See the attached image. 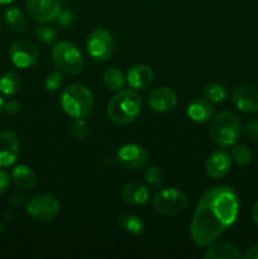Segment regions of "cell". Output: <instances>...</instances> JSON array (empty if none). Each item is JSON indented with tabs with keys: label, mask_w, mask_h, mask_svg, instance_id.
Returning <instances> with one entry per match:
<instances>
[{
	"label": "cell",
	"mask_w": 258,
	"mask_h": 259,
	"mask_svg": "<svg viewBox=\"0 0 258 259\" xmlns=\"http://www.w3.org/2000/svg\"><path fill=\"white\" fill-rule=\"evenodd\" d=\"M238 211L239 201L230 186L222 185L205 191L197 201L190 225L192 242L199 247H207L214 243L234 224Z\"/></svg>",
	"instance_id": "obj_1"
},
{
	"label": "cell",
	"mask_w": 258,
	"mask_h": 259,
	"mask_svg": "<svg viewBox=\"0 0 258 259\" xmlns=\"http://www.w3.org/2000/svg\"><path fill=\"white\" fill-rule=\"evenodd\" d=\"M142 111V99L133 90H119L109 101L106 114L113 123L125 125L139 116Z\"/></svg>",
	"instance_id": "obj_2"
},
{
	"label": "cell",
	"mask_w": 258,
	"mask_h": 259,
	"mask_svg": "<svg viewBox=\"0 0 258 259\" xmlns=\"http://www.w3.org/2000/svg\"><path fill=\"white\" fill-rule=\"evenodd\" d=\"M61 106L68 116L73 119H83L94 108V96L86 86L72 83L61 94Z\"/></svg>",
	"instance_id": "obj_3"
},
{
	"label": "cell",
	"mask_w": 258,
	"mask_h": 259,
	"mask_svg": "<svg viewBox=\"0 0 258 259\" xmlns=\"http://www.w3.org/2000/svg\"><path fill=\"white\" fill-rule=\"evenodd\" d=\"M242 132V123L235 114L223 111L212 119L210 124V138L222 148L233 146L238 142Z\"/></svg>",
	"instance_id": "obj_4"
},
{
	"label": "cell",
	"mask_w": 258,
	"mask_h": 259,
	"mask_svg": "<svg viewBox=\"0 0 258 259\" xmlns=\"http://www.w3.org/2000/svg\"><path fill=\"white\" fill-rule=\"evenodd\" d=\"M52 61L57 70L67 75H77L83 67V57L78 47L73 43L62 40L52 50Z\"/></svg>",
	"instance_id": "obj_5"
},
{
	"label": "cell",
	"mask_w": 258,
	"mask_h": 259,
	"mask_svg": "<svg viewBox=\"0 0 258 259\" xmlns=\"http://www.w3.org/2000/svg\"><path fill=\"white\" fill-rule=\"evenodd\" d=\"M187 196L177 189H164L152 200L154 211L161 217H179L187 209Z\"/></svg>",
	"instance_id": "obj_6"
},
{
	"label": "cell",
	"mask_w": 258,
	"mask_h": 259,
	"mask_svg": "<svg viewBox=\"0 0 258 259\" xmlns=\"http://www.w3.org/2000/svg\"><path fill=\"white\" fill-rule=\"evenodd\" d=\"M60 201L52 195H37L27 204V214L35 223H50L58 215Z\"/></svg>",
	"instance_id": "obj_7"
},
{
	"label": "cell",
	"mask_w": 258,
	"mask_h": 259,
	"mask_svg": "<svg viewBox=\"0 0 258 259\" xmlns=\"http://www.w3.org/2000/svg\"><path fill=\"white\" fill-rule=\"evenodd\" d=\"M114 51L113 35L105 28H96L88 37V52L94 61L105 62Z\"/></svg>",
	"instance_id": "obj_8"
},
{
	"label": "cell",
	"mask_w": 258,
	"mask_h": 259,
	"mask_svg": "<svg viewBox=\"0 0 258 259\" xmlns=\"http://www.w3.org/2000/svg\"><path fill=\"white\" fill-rule=\"evenodd\" d=\"M9 57L15 67L28 68L35 65L39 57V51L30 40H17L10 46Z\"/></svg>",
	"instance_id": "obj_9"
},
{
	"label": "cell",
	"mask_w": 258,
	"mask_h": 259,
	"mask_svg": "<svg viewBox=\"0 0 258 259\" xmlns=\"http://www.w3.org/2000/svg\"><path fill=\"white\" fill-rule=\"evenodd\" d=\"M116 158L120 166L126 169H141L147 166L149 161V154L139 144H125L116 153Z\"/></svg>",
	"instance_id": "obj_10"
},
{
	"label": "cell",
	"mask_w": 258,
	"mask_h": 259,
	"mask_svg": "<svg viewBox=\"0 0 258 259\" xmlns=\"http://www.w3.org/2000/svg\"><path fill=\"white\" fill-rule=\"evenodd\" d=\"M25 8L29 17L38 23L56 19L62 10L60 0H27Z\"/></svg>",
	"instance_id": "obj_11"
},
{
	"label": "cell",
	"mask_w": 258,
	"mask_h": 259,
	"mask_svg": "<svg viewBox=\"0 0 258 259\" xmlns=\"http://www.w3.org/2000/svg\"><path fill=\"white\" fill-rule=\"evenodd\" d=\"M20 142L15 132L7 129L0 132V167H9L19 156Z\"/></svg>",
	"instance_id": "obj_12"
},
{
	"label": "cell",
	"mask_w": 258,
	"mask_h": 259,
	"mask_svg": "<svg viewBox=\"0 0 258 259\" xmlns=\"http://www.w3.org/2000/svg\"><path fill=\"white\" fill-rule=\"evenodd\" d=\"M230 167H232V156L224 149L212 152L205 162V171L207 176L215 180L224 177L230 171Z\"/></svg>",
	"instance_id": "obj_13"
},
{
	"label": "cell",
	"mask_w": 258,
	"mask_h": 259,
	"mask_svg": "<svg viewBox=\"0 0 258 259\" xmlns=\"http://www.w3.org/2000/svg\"><path fill=\"white\" fill-rule=\"evenodd\" d=\"M232 99L234 105L243 113L258 111V90L253 86H238L233 91Z\"/></svg>",
	"instance_id": "obj_14"
},
{
	"label": "cell",
	"mask_w": 258,
	"mask_h": 259,
	"mask_svg": "<svg viewBox=\"0 0 258 259\" xmlns=\"http://www.w3.org/2000/svg\"><path fill=\"white\" fill-rule=\"evenodd\" d=\"M177 104V96L172 89L158 88L154 89L148 95V105L156 113H166L172 110Z\"/></svg>",
	"instance_id": "obj_15"
},
{
	"label": "cell",
	"mask_w": 258,
	"mask_h": 259,
	"mask_svg": "<svg viewBox=\"0 0 258 259\" xmlns=\"http://www.w3.org/2000/svg\"><path fill=\"white\" fill-rule=\"evenodd\" d=\"M121 197L126 204L139 206L148 201L149 190L146 185L139 181L126 182L121 189Z\"/></svg>",
	"instance_id": "obj_16"
},
{
	"label": "cell",
	"mask_w": 258,
	"mask_h": 259,
	"mask_svg": "<svg viewBox=\"0 0 258 259\" xmlns=\"http://www.w3.org/2000/svg\"><path fill=\"white\" fill-rule=\"evenodd\" d=\"M153 81V71L149 66L139 63L134 65L126 73V82L136 90H143L148 88Z\"/></svg>",
	"instance_id": "obj_17"
},
{
	"label": "cell",
	"mask_w": 258,
	"mask_h": 259,
	"mask_svg": "<svg viewBox=\"0 0 258 259\" xmlns=\"http://www.w3.org/2000/svg\"><path fill=\"white\" fill-rule=\"evenodd\" d=\"M187 116L195 123H207L214 116V109L209 100L195 99L187 105Z\"/></svg>",
	"instance_id": "obj_18"
},
{
	"label": "cell",
	"mask_w": 258,
	"mask_h": 259,
	"mask_svg": "<svg viewBox=\"0 0 258 259\" xmlns=\"http://www.w3.org/2000/svg\"><path fill=\"white\" fill-rule=\"evenodd\" d=\"M204 257L206 259H235L242 257L238 248L234 244L228 242L215 243L210 245L204 253Z\"/></svg>",
	"instance_id": "obj_19"
},
{
	"label": "cell",
	"mask_w": 258,
	"mask_h": 259,
	"mask_svg": "<svg viewBox=\"0 0 258 259\" xmlns=\"http://www.w3.org/2000/svg\"><path fill=\"white\" fill-rule=\"evenodd\" d=\"M10 179L22 190L33 189L35 186V182H37L33 169L30 167L25 166V164H18V166L13 167Z\"/></svg>",
	"instance_id": "obj_20"
},
{
	"label": "cell",
	"mask_w": 258,
	"mask_h": 259,
	"mask_svg": "<svg viewBox=\"0 0 258 259\" xmlns=\"http://www.w3.org/2000/svg\"><path fill=\"white\" fill-rule=\"evenodd\" d=\"M118 222L121 229H124L126 233H129L132 235H141L144 230L143 220L138 215L133 214V212H120L118 218Z\"/></svg>",
	"instance_id": "obj_21"
},
{
	"label": "cell",
	"mask_w": 258,
	"mask_h": 259,
	"mask_svg": "<svg viewBox=\"0 0 258 259\" xmlns=\"http://www.w3.org/2000/svg\"><path fill=\"white\" fill-rule=\"evenodd\" d=\"M5 22L13 33H22L27 28V19L22 10L17 7H10L5 12Z\"/></svg>",
	"instance_id": "obj_22"
},
{
	"label": "cell",
	"mask_w": 258,
	"mask_h": 259,
	"mask_svg": "<svg viewBox=\"0 0 258 259\" xmlns=\"http://www.w3.org/2000/svg\"><path fill=\"white\" fill-rule=\"evenodd\" d=\"M20 78L14 71H7L0 77V93L4 96H14L19 91Z\"/></svg>",
	"instance_id": "obj_23"
},
{
	"label": "cell",
	"mask_w": 258,
	"mask_h": 259,
	"mask_svg": "<svg viewBox=\"0 0 258 259\" xmlns=\"http://www.w3.org/2000/svg\"><path fill=\"white\" fill-rule=\"evenodd\" d=\"M103 82L108 90L119 91L123 89L124 83H125V78H124L123 73L118 68L109 67L104 71Z\"/></svg>",
	"instance_id": "obj_24"
},
{
	"label": "cell",
	"mask_w": 258,
	"mask_h": 259,
	"mask_svg": "<svg viewBox=\"0 0 258 259\" xmlns=\"http://www.w3.org/2000/svg\"><path fill=\"white\" fill-rule=\"evenodd\" d=\"M205 98L210 101V103H222L225 100L228 95V91L222 83L211 82L207 83L204 89Z\"/></svg>",
	"instance_id": "obj_25"
},
{
	"label": "cell",
	"mask_w": 258,
	"mask_h": 259,
	"mask_svg": "<svg viewBox=\"0 0 258 259\" xmlns=\"http://www.w3.org/2000/svg\"><path fill=\"white\" fill-rule=\"evenodd\" d=\"M232 159L238 166H248L252 162V153L245 146H235L232 149Z\"/></svg>",
	"instance_id": "obj_26"
},
{
	"label": "cell",
	"mask_w": 258,
	"mask_h": 259,
	"mask_svg": "<svg viewBox=\"0 0 258 259\" xmlns=\"http://www.w3.org/2000/svg\"><path fill=\"white\" fill-rule=\"evenodd\" d=\"M144 179L151 186H159L163 182V171L157 166H151L144 172Z\"/></svg>",
	"instance_id": "obj_27"
},
{
	"label": "cell",
	"mask_w": 258,
	"mask_h": 259,
	"mask_svg": "<svg viewBox=\"0 0 258 259\" xmlns=\"http://www.w3.org/2000/svg\"><path fill=\"white\" fill-rule=\"evenodd\" d=\"M34 33L38 39L45 43V45H52L56 39L55 29L51 27H47V25H37L34 29Z\"/></svg>",
	"instance_id": "obj_28"
},
{
	"label": "cell",
	"mask_w": 258,
	"mask_h": 259,
	"mask_svg": "<svg viewBox=\"0 0 258 259\" xmlns=\"http://www.w3.org/2000/svg\"><path fill=\"white\" fill-rule=\"evenodd\" d=\"M71 134L73 138L82 141L89 134V124L83 119H76V121L71 126Z\"/></svg>",
	"instance_id": "obj_29"
},
{
	"label": "cell",
	"mask_w": 258,
	"mask_h": 259,
	"mask_svg": "<svg viewBox=\"0 0 258 259\" xmlns=\"http://www.w3.org/2000/svg\"><path fill=\"white\" fill-rule=\"evenodd\" d=\"M62 80H63L62 72H61L60 70L53 71V72H51L50 75L46 77L45 88L47 89L48 91L58 90V88H60L61 83H62Z\"/></svg>",
	"instance_id": "obj_30"
},
{
	"label": "cell",
	"mask_w": 258,
	"mask_h": 259,
	"mask_svg": "<svg viewBox=\"0 0 258 259\" xmlns=\"http://www.w3.org/2000/svg\"><path fill=\"white\" fill-rule=\"evenodd\" d=\"M245 134L252 142H258V120L248 121L245 125Z\"/></svg>",
	"instance_id": "obj_31"
},
{
	"label": "cell",
	"mask_w": 258,
	"mask_h": 259,
	"mask_svg": "<svg viewBox=\"0 0 258 259\" xmlns=\"http://www.w3.org/2000/svg\"><path fill=\"white\" fill-rule=\"evenodd\" d=\"M10 176L4 171V169L0 168V195L4 194L10 186Z\"/></svg>",
	"instance_id": "obj_32"
},
{
	"label": "cell",
	"mask_w": 258,
	"mask_h": 259,
	"mask_svg": "<svg viewBox=\"0 0 258 259\" xmlns=\"http://www.w3.org/2000/svg\"><path fill=\"white\" fill-rule=\"evenodd\" d=\"M57 19H58V23H60L61 25H63V27H67V25H70L71 22H72V14H71L70 10H61V13L58 14Z\"/></svg>",
	"instance_id": "obj_33"
},
{
	"label": "cell",
	"mask_w": 258,
	"mask_h": 259,
	"mask_svg": "<svg viewBox=\"0 0 258 259\" xmlns=\"http://www.w3.org/2000/svg\"><path fill=\"white\" fill-rule=\"evenodd\" d=\"M4 110L7 111L8 114H12V115H14V114H17L18 111L20 110V104L15 100L8 101V103L4 104Z\"/></svg>",
	"instance_id": "obj_34"
},
{
	"label": "cell",
	"mask_w": 258,
	"mask_h": 259,
	"mask_svg": "<svg viewBox=\"0 0 258 259\" xmlns=\"http://www.w3.org/2000/svg\"><path fill=\"white\" fill-rule=\"evenodd\" d=\"M242 257L244 259H258V244H254L252 245V247L248 248V249L243 253Z\"/></svg>",
	"instance_id": "obj_35"
},
{
	"label": "cell",
	"mask_w": 258,
	"mask_h": 259,
	"mask_svg": "<svg viewBox=\"0 0 258 259\" xmlns=\"http://www.w3.org/2000/svg\"><path fill=\"white\" fill-rule=\"evenodd\" d=\"M252 220L255 225L258 227V201L255 202V205L252 209Z\"/></svg>",
	"instance_id": "obj_36"
},
{
	"label": "cell",
	"mask_w": 258,
	"mask_h": 259,
	"mask_svg": "<svg viewBox=\"0 0 258 259\" xmlns=\"http://www.w3.org/2000/svg\"><path fill=\"white\" fill-rule=\"evenodd\" d=\"M13 2H14V0H0V5H8Z\"/></svg>",
	"instance_id": "obj_37"
},
{
	"label": "cell",
	"mask_w": 258,
	"mask_h": 259,
	"mask_svg": "<svg viewBox=\"0 0 258 259\" xmlns=\"http://www.w3.org/2000/svg\"><path fill=\"white\" fill-rule=\"evenodd\" d=\"M4 100H3V98H0V114L3 113V110H4Z\"/></svg>",
	"instance_id": "obj_38"
}]
</instances>
